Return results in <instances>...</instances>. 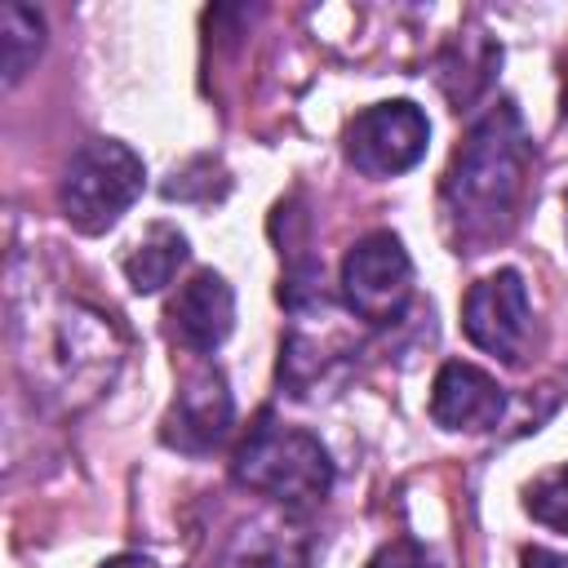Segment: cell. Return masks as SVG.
Returning a JSON list of instances; mask_svg holds the SVG:
<instances>
[{"instance_id":"6da1fadb","label":"cell","mask_w":568,"mask_h":568,"mask_svg":"<svg viewBox=\"0 0 568 568\" xmlns=\"http://www.w3.org/2000/svg\"><path fill=\"white\" fill-rule=\"evenodd\" d=\"M528 169L532 142L510 102L493 106L470 124L439 186L444 231L457 253H484L510 235L528 191Z\"/></svg>"},{"instance_id":"7a4b0ae2","label":"cell","mask_w":568,"mask_h":568,"mask_svg":"<svg viewBox=\"0 0 568 568\" xmlns=\"http://www.w3.org/2000/svg\"><path fill=\"white\" fill-rule=\"evenodd\" d=\"M231 475L235 484L280 501L284 510H311L333 488V462L324 444L302 426L275 422L271 413H262L248 439L235 448Z\"/></svg>"},{"instance_id":"3957f363","label":"cell","mask_w":568,"mask_h":568,"mask_svg":"<svg viewBox=\"0 0 568 568\" xmlns=\"http://www.w3.org/2000/svg\"><path fill=\"white\" fill-rule=\"evenodd\" d=\"M142 186H146V169L124 142L89 138L67 160V173L58 186V209L80 235H102L133 209Z\"/></svg>"},{"instance_id":"277c9868","label":"cell","mask_w":568,"mask_h":568,"mask_svg":"<svg viewBox=\"0 0 568 568\" xmlns=\"http://www.w3.org/2000/svg\"><path fill=\"white\" fill-rule=\"evenodd\" d=\"M337 284H342V302L359 320L390 324L404 315L413 297V257L395 231H368L346 248Z\"/></svg>"},{"instance_id":"5b68a950","label":"cell","mask_w":568,"mask_h":568,"mask_svg":"<svg viewBox=\"0 0 568 568\" xmlns=\"http://www.w3.org/2000/svg\"><path fill=\"white\" fill-rule=\"evenodd\" d=\"M430 142V120L417 102L395 98V102H377L364 106L351 124H346V160L364 173V178H399L408 173Z\"/></svg>"},{"instance_id":"8992f818","label":"cell","mask_w":568,"mask_h":568,"mask_svg":"<svg viewBox=\"0 0 568 568\" xmlns=\"http://www.w3.org/2000/svg\"><path fill=\"white\" fill-rule=\"evenodd\" d=\"M462 328L470 346H479L484 355H497L501 364H519L532 337V306H528L524 275L501 266L475 280L462 297Z\"/></svg>"},{"instance_id":"52a82bcc","label":"cell","mask_w":568,"mask_h":568,"mask_svg":"<svg viewBox=\"0 0 568 568\" xmlns=\"http://www.w3.org/2000/svg\"><path fill=\"white\" fill-rule=\"evenodd\" d=\"M231 422H235L231 386H226L222 368L204 359V364L186 368V377L178 386V399L164 413V430L160 435L178 453H209L231 435Z\"/></svg>"},{"instance_id":"ba28073f","label":"cell","mask_w":568,"mask_h":568,"mask_svg":"<svg viewBox=\"0 0 568 568\" xmlns=\"http://www.w3.org/2000/svg\"><path fill=\"white\" fill-rule=\"evenodd\" d=\"M506 413V390L475 364H444L430 382V417L444 430H493Z\"/></svg>"},{"instance_id":"9c48e42d","label":"cell","mask_w":568,"mask_h":568,"mask_svg":"<svg viewBox=\"0 0 568 568\" xmlns=\"http://www.w3.org/2000/svg\"><path fill=\"white\" fill-rule=\"evenodd\" d=\"M169 324L178 342L195 355L217 351L235 328V293L217 271H195L169 302Z\"/></svg>"},{"instance_id":"30bf717a","label":"cell","mask_w":568,"mask_h":568,"mask_svg":"<svg viewBox=\"0 0 568 568\" xmlns=\"http://www.w3.org/2000/svg\"><path fill=\"white\" fill-rule=\"evenodd\" d=\"M186 253L191 248H186V235L178 226L151 222L133 240V248L124 253V280H129V288L133 293H160L178 275V266L186 262Z\"/></svg>"},{"instance_id":"8fae6325","label":"cell","mask_w":568,"mask_h":568,"mask_svg":"<svg viewBox=\"0 0 568 568\" xmlns=\"http://www.w3.org/2000/svg\"><path fill=\"white\" fill-rule=\"evenodd\" d=\"M44 49V18L27 4H0V71H4V84H18L31 62L40 58Z\"/></svg>"},{"instance_id":"7c38bea8","label":"cell","mask_w":568,"mask_h":568,"mask_svg":"<svg viewBox=\"0 0 568 568\" xmlns=\"http://www.w3.org/2000/svg\"><path fill=\"white\" fill-rule=\"evenodd\" d=\"M524 506H528V515H532L537 524H546V528H555V532H568V466H559V470L532 479Z\"/></svg>"},{"instance_id":"4fadbf2b","label":"cell","mask_w":568,"mask_h":568,"mask_svg":"<svg viewBox=\"0 0 568 568\" xmlns=\"http://www.w3.org/2000/svg\"><path fill=\"white\" fill-rule=\"evenodd\" d=\"M364 568H426V555H422V546H417L413 537H395V541H386Z\"/></svg>"},{"instance_id":"5bb4252c","label":"cell","mask_w":568,"mask_h":568,"mask_svg":"<svg viewBox=\"0 0 568 568\" xmlns=\"http://www.w3.org/2000/svg\"><path fill=\"white\" fill-rule=\"evenodd\" d=\"M235 568H302V555H293V550H288V541H271V546L248 550Z\"/></svg>"},{"instance_id":"9a60e30c","label":"cell","mask_w":568,"mask_h":568,"mask_svg":"<svg viewBox=\"0 0 568 568\" xmlns=\"http://www.w3.org/2000/svg\"><path fill=\"white\" fill-rule=\"evenodd\" d=\"M524 568H568V555L546 550V546H532V550H524Z\"/></svg>"},{"instance_id":"2e32d148","label":"cell","mask_w":568,"mask_h":568,"mask_svg":"<svg viewBox=\"0 0 568 568\" xmlns=\"http://www.w3.org/2000/svg\"><path fill=\"white\" fill-rule=\"evenodd\" d=\"M98 568H155L146 555H111L106 564H98Z\"/></svg>"},{"instance_id":"e0dca14e","label":"cell","mask_w":568,"mask_h":568,"mask_svg":"<svg viewBox=\"0 0 568 568\" xmlns=\"http://www.w3.org/2000/svg\"><path fill=\"white\" fill-rule=\"evenodd\" d=\"M564 115H568V80H564Z\"/></svg>"}]
</instances>
